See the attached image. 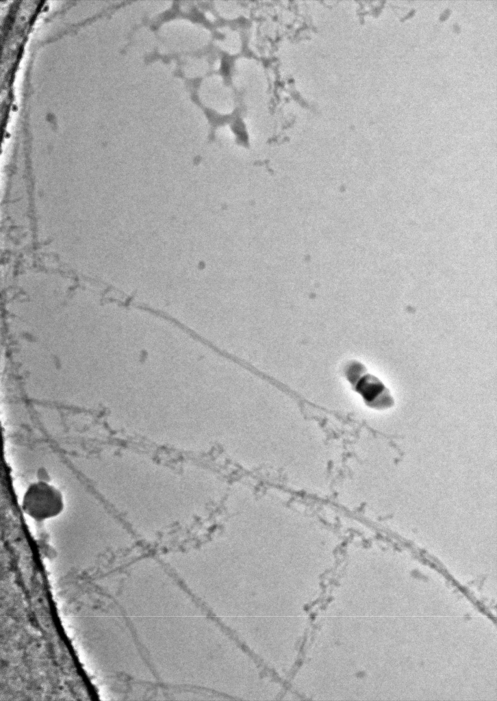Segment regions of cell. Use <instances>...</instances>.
I'll list each match as a JSON object with an SVG mask.
<instances>
[{"label":"cell","instance_id":"obj_1","mask_svg":"<svg viewBox=\"0 0 497 701\" xmlns=\"http://www.w3.org/2000/svg\"><path fill=\"white\" fill-rule=\"evenodd\" d=\"M344 373L352 390L361 396L368 407L381 410L394 405V399L390 390L360 361H349Z\"/></svg>","mask_w":497,"mask_h":701},{"label":"cell","instance_id":"obj_2","mask_svg":"<svg viewBox=\"0 0 497 701\" xmlns=\"http://www.w3.org/2000/svg\"><path fill=\"white\" fill-rule=\"evenodd\" d=\"M22 508L25 513L38 521L53 518L63 510L62 495L57 488L46 482H36L25 492Z\"/></svg>","mask_w":497,"mask_h":701}]
</instances>
